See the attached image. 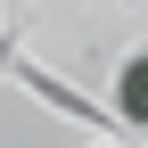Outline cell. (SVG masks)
<instances>
[{
	"label": "cell",
	"mask_w": 148,
	"mask_h": 148,
	"mask_svg": "<svg viewBox=\"0 0 148 148\" xmlns=\"http://www.w3.org/2000/svg\"><path fill=\"white\" fill-rule=\"evenodd\" d=\"M115 115L123 123H148V49H132L123 74H115Z\"/></svg>",
	"instance_id": "6da1fadb"
}]
</instances>
